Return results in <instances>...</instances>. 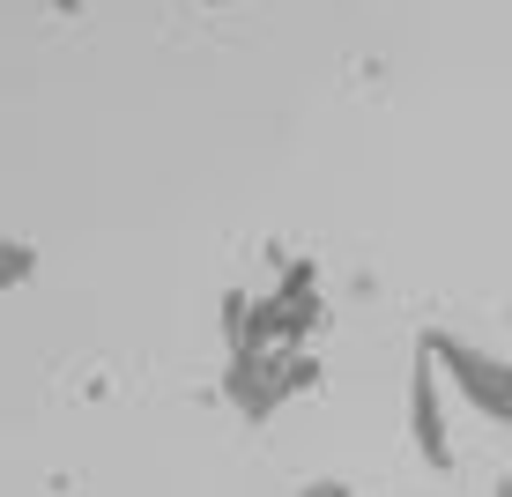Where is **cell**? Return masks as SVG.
Segmentation results:
<instances>
[{"label": "cell", "instance_id": "6da1fadb", "mask_svg": "<svg viewBox=\"0 0 512 497\" xmlns=\"http://www.w3.org/2000/svg\"><path fill=\"white\" fill-rule=\"evenodd\" d=\"M320 379H327V364L312 357V342H297V349H231V364H223L216 394L231 401L245 423H268L282 401L312 394Z\"/></svg>", "mask_w": 512, "mask_h": 497}, {"label": "cell", "instance_id": "7a4b0ae2", "mask_svg": "<svg viewBox=\"0 0 512 497\" xmlns=\"http://www.w3.org/2000/svg\"><path fill=\"white\" fill-rule=\"evenodd\" d=\"M423 357H431V371L438 379H453V394H461L483 423H512V364L505 357H490V349H475V342H461V334H423Z\"/></svg>", "mask_w": 512, "mask_h": 497}, {"label": "cell", "instance_id": "3957f363", "mask_svg": "<svg viewBox=\"0 0 512 497\" xmlns=\"http://www.w3.org/2000/svg\"><path fill=\"white\" fill-rule=\"evenodd\" d=\"M409 431H416L423 468H438V475L461 468V446H453V431H446V394H438V371H431L423 349H416V371H409Z\"/></svg>", "mask_w": 512, "mask_h": 497}, {"label": "cell", "instance_id": "277c9868", "mask_svg": "<svg viewBox=\"0 0 512 497\" xmlns=\"http://www.w3.org/2000/svg\"><path fill=\"white\" fill-rule=\"evenodd\" d=\"M30 275H38V245H23V238H0V290H23Z\"/></svg>", "mask_w": 512, "mask_h": 497}, {"label": "cell", "instance_id": "5b68a950", "mask_svg": "<svg viewBox=\"0 0 512 497\" xmlns=\"http://www.w3.org/2000/svg\"><path fill=\"white\" fill-rule=\"evenodd\" d=\"M208 8H231V0H208Z\"/></svg>", "mask_w": 512, "mask_h": 497}]
</instances>
